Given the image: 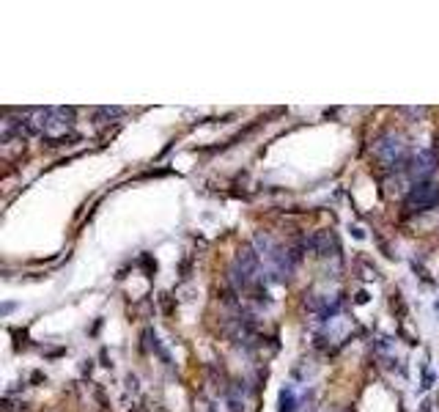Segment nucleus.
<instances>
[{
  "label": "nucleus",
  "mask_w": 439,
  "mask_h": 412,
  "mask_svg": "<svg viewBox=\"0 0 439 412\" xmlns=\"http://www.w3.org/2000/svg\"><path fill=\"white\" fill-rule=\"evenodd\" d=\"M436 201H439V187H436V184H420V187H414V190L409 192L406 209H412V212H425V209H431Z\"/></svg>",
  "instance_id": "nucleus-1"
}]
</instances>
